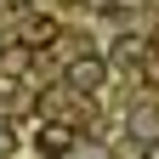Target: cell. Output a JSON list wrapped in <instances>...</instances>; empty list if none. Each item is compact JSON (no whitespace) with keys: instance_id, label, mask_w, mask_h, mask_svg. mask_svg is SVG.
Returning a JSON list of instances; mask_svg holds the SVG:
<instances>
[{"instance_id":"6da1fadb","label":"cell","mask_w":159,"mask_h":159,"mask_svg":"<svg viewBox=\"0 0 159 159\" xmlns=\"http://www.w3.org/2000/svg\"><path fill=\"white\" fill-rule=\"evenodd\" d=\"M102 85H108V63H102L97 51H85V57L68 63V91H74V97H97Z\"/></svg>"},{"instance_id":"7a4b0ae2","label":"cell","mask_w":159,"mask_h":159,"mask_svg":"<svg viewBox=\"0 0 159 159\" xmlns=\"http://www.w3.org/2000/svg\"><path fill=\"white\" fill-rule=\"evenodd\" d=\"M74 142H80V136H74V125H63V119H46V125L34 131V148H40V153H51V159L74 153Z\"/></svg>"},{"instance_id":"3957f363","label":"cell","mask_w":159,"mask_h":159,"mask_svg":"<svg viewBox=\"0 0 159 159\" xmlns=\"http://www.w3.org/2000/svg\"><path fill=\"white\" fill-rule=\"evenodd\" d=\"M17 40H23L29 51H46L51 40H57V17H51V11H34V17H23V34H17Z\"/></svg>"},{"instance_id":"277c9868","label":"cell","mask_w":159,"mask_h":159,"mask_svg":"<svg viewBox=\"0 0 159 159\" xmlns=\"http://www.w3.org/2000/svg\"><path fill=\"white\" fill-rule=\"evenodd\" d=\"M29 46H23V40H6V46H0V74H23L29 68Z\"/></svg>"},{"instance_id":"5b68a950","label":"cell","mask_w":159,"mask_h":159,"mask_svg":"<svg viewBox=\"0 0 159 159\" xmlns=\"http://www.w3.org/2000/svg\"><path fill=\"white\" fill-rule=\"evenodd\" d=\"M142 80H148V85H159V46L142 51Z\"/></svg>"},{"instance_id":"8992f818","label":"cell","mask_w":159,"mask_h":159,"mask_svg":"<svg viewBox=\"0 0 159 159\" xmlns=\"http://www.w3.org/2000/svg\"><path fill=\"white\" fill-rule=\"evenodd\" d=\"M11 148H17V131H11V119L0 114V153H11Z\"/></svg>"}]
</instances>
